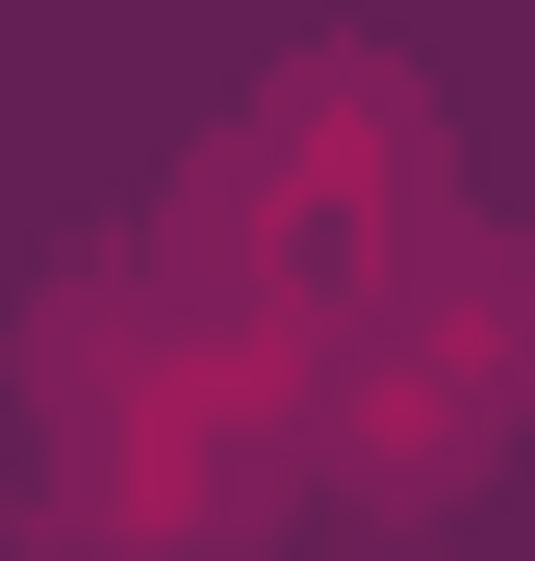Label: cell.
Returning a JSON list of instances; mask_svg holds the SVG:
<instances>
[{
	"instance_id": "obj_1",
	"label": "cell",
	"mask_w": 535,
	"mask_h": 561,
	"mask_svg": "<svg viewBox=\"0 0 535 561\" xmlns=\"http://www.w3.org/2000/svg\"><path fill=\"white\" fill-rule=\"evenodd\" d=\"M510 409H535V280H510V255H433L408 307L332 357V485L433 511V485H460V459H485Z\"/></svg>"
}]
</instances>
